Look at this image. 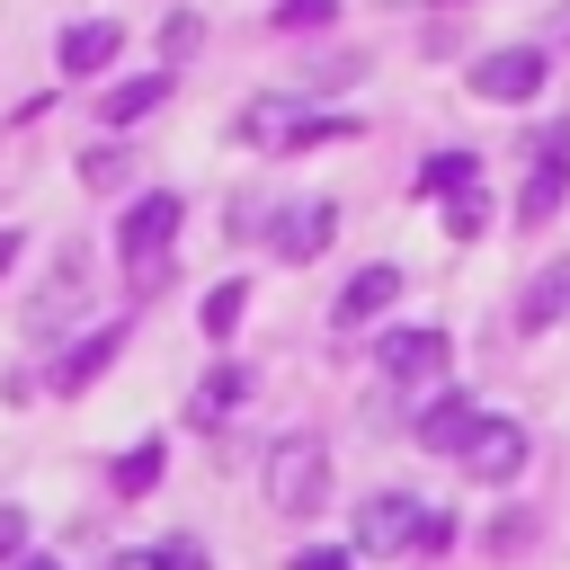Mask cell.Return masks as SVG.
Instances as JSON below:
<instances>
[{
    "instance_id": "cell-1",
    "label": "cell",
    "mask_w": 570,
    "mask_h": 570,
    "mask_svg": "<svg viewBox=\"0 0 570 570\" xmlns=\"http://www.w3.org/2000/svg\"><path fill=\"white\" fill-rule=\"evenodd\" d=\"M267 499H276L285 517L330 508V445H321L312 428H285V436L267 445Z\"/></svg>"
},
{
    "instance_id": "cell-2",
    "label": "cell",
    "mask_w": 570,
    "mask_h": 570,
    "mask_svg": "<svg viewBox=\"0 0 570 570\" xmlns=\"http://www.w3.org/2000/svg\"><path fill=\"white\" fill-rule=\"evenodd\" d=\"M419 525H428V499H410V490H374V499H356V534H347V561H356V552H365V561L419 552Z\"/></svg>"
},
{
    "instance_id": "cell-3",
    "label": "cell",
    "mask_w": 570,
    "mask_h": 570,
    "mask_svg": "<svg viewBox=\"0 0 570 570\" xmlns=\"http://www.w3.org/2000/svg\"><path fill=\"white\" fill-rule=\"evenodd\" d=\"M169 240H178V196L151 187V196L116 223V258H125L134 276H151V267H169Z\"/></svg>"
},
{
    "instance_id": "cell-4",
    "label": "cell",
    "mask_w": 570,
    "mask_h": 570,
    "mask_svg": "<svg viewBox=\"0 0 570 570\" xmlns=\"http://www.w3.org/2000/svg\"><path fill=\"white\" fill-rule=\"evenodd\" d=\"M543 80H552V62H543L534 45H499V53L472 62V98H490V107H525Z\"/></svg>"
},
{
    "instance_id": "cell-5",
    "label": "cell",
    "mask_w": 570,
    "mask_h": 570,
    "mask_svg": "<svg viewBox=\"0 0 570 570\" xmlns=\"http://www.w3.org/2000/svg\"><path fill=\"white\" fill-rule=\"evenodd\" d=\"M267 240H276V258H285V267H303V258H321V249L338 240V205H330V196H303V205H285V214H276V232H267Z\"/></svg>"
},
{
    "instance_id": "cell-6",
    "label": "cell",
    "mask_w": 570,
    "mask_h": 570,
    "mask_svg": "<svg viewBox=\"0 0 570 570\" xmlns=\"http://www.w3.org/2000/svg\"><path fill=\"white\" fill-rule=\"evenodd\" d=\"M463 472H472L481 490H508V481L525 472V428H517V419H481V436L463 445Z\"/></svg>"
},
{
    "instance_id": "cell-7",
    "label": "cell",
    "mask_w": 570,
    "mask_h": 570,
    "mask_svg": "<svg viewBox=\"0 0 570 570\" xmlns=\"http://www.w3.org/2000/svg\"><path fill=\"white\" fill-rule=\"evenodd\" d=\"M392 303H401V267H356V276L338 285L330 321H338V330H365V321H383Z\"/></svg>"
},
{
    "instance_id": "cell-8",
    "label": "cell",
    "mask_w": 570,
    "mask_h": 570,
    "mask_svg": "<svg viewBox=\"0 0 570 570\" xmlns=\"http://www.w3.org/2000/svg\"><path fill=\"white\" fill-rule=\"evenodd\" d=\"M445 356H454L445 330H392V338H383V374H392V383H436Z\"/></svg>"
},
{
    "instance_id": "cell-9",
    "label": "cell",
    "mask_w": 570,
    "mask_h": 570,
    "mask_svg": "<svg viewBox=\"0 0 570 570\" xmlns=\"http://www.w3.org/2000/svg\"><path fill=\"white\" fill-rule=\"evenodd\" d=\"M410 436H419L428 454H454V463H463V445L481 436V410H472L463 392H445V401H428V410H419V428H410Z\"/></svg>"
},
{
    "instance_id": "cell-10",
    "label": "cell",
    "mask_w": 570,
    "mask_h": 570,
    "mask_svg": "<svg viewBox=\"0 0 570 570\" xmlns=\"http://www.w3.org/2000/svg\"><path fill=\"white\" fill-rule=\"evenodd\" d=\"M116 53H125V27H116V18H80V27H62V45H53V62H62L71 80H80V71H107Z\"/></svg>"
},
{
    "instance_id": "cell-11",
    "label": "cell",
    "mask_w": 570,
    "mask_h": 570,
    "mask_svg": "<svg viewBox=\"0 0 570 570\" xmlns=\"http://www.w3.org/2000/svg\"><path fill=\"white\" fill-rule=\"evenodd\" d=\"M294 134H303V98H294V89H276V98H249V107H240V142L285 151Z\"/></svg>"
},
{
    "instance_id": "cell-12",
    "label": "cell",
    "mask_w": 570,
    "mask_h": 570,
    "mask_svg": "<svg viewBox=\"0 0 570 570\" xmlns=\"http://www.w3.org/2000/svg\"><path fill=\"white\" fill-rule=\"evenodd\" d=\"M116 347H125V330H89L80 347H62V356H53V392H80V383H98Z\"/></svg>"
},
{
    "instance_id": "cell-13",
    "label": "cell",
    "mask_w": 570,
    "mask_h": 570,
    "mask_svg": "<svg viewBox=\"0 0 570 570\" xmlns=\"http://www.w3.org/2000/svg\"><path fill=\"white\" fill-rule=\"evenodd\" d=\"M561 312H570V258H552V267H543V276L525 285V303H517V321H525V330H552Z\"/></svg>"
},
{
    "instance_id": "cell-14",
    "label": "cell",
    "mask_w": 570,
    "mask_h": 570,
    "mask_svg": "<svg viewBox=\"0 0 570 570\" xmlns=\"http://www.w3.org/2000/svg\"><path fill=\"white\" fill-rule=\"evenodd\" d=\"M160 98H169V71H142V80H116V89L98 98V116H107V125H134V116H151Z\"/></svg>"
},
{
    "instance_id": "cell-15",
    "label": "cell",
    "mask_w": 570,
    "mask_h": 570,
    "mask_svg": "<svg viewBox=\"0 0 570 570\" xmlns=\"http://www.w3.org/2000/svg\"><path fill=\"white\" fill-rule=\"evenodd\" d=\"M561 196H570V169H543V160H534V178H525V196H517V223H552Z\"/></svg>"
},
{
    "instance_id": "cell-16",
    "label": "cell",
    "mask_w": 570,
    "mask_h": 570,
    "mask_svg": "<svg viewBox=\"0 0 570 570\" xmlns=\"http://www.w3.org/2000/svg\"><path fill=\"white\" fill-rule=\"evenodd\" d=\"M463 187H472V151H436V160L419 169V196H445V205H454Z\"/></svg>"
},
{
    "instance_id": "cell-17",
    "label": "cell",
    "mask_w": 570,
    "mask_h": 570,
    "mask_svg": "<svg viewBox=\"0 0 570 570\" xmlns=\"http://www.w3.org/2000/svg\"><path fill=\"white\" fill-rule=\"evenodd\" d=\"M107 481H116V499H142V490L160 481V445H134V454H116V472H107Z\"/></svg>"
},
{
    "instance_id": "cell-18",
    "label": "cell",
    "mask_w": 570,
    "mask_h": 570,
    "mask_svg": "<svg viewBox=\"0 0 570 570\" xmlns=\"http://www.w3.org/2000/svg\"><path fill=\"white\" fill-rule=\"evenodd\" d=\"M232 401H240V374H232V365H223V374H214V383H196V401H187V419H196V428H214V419H223V410H232Z\"/></svg>"
},
{
    "instance_id": "cell-19",
    "label": "cell",
    "mask_w": 570,
    "mask_h": 570,
    "mask_svg": "<svg viewBox=\"0 0 570 570\" xmlns=\"http://www.w3.org/2000/svg\"><path fill=\"white\" fill-rule=\"evenodd\" d=\"M196 321H205V338H232V330H240V285H214V294L196 303Z\"/></svg>"
},
{
    "instance_id": "cell-20",
    "label": "cell",
    "mask_w": 570,
    "mask_h": 570,
    "mask_svg": "<svg viewBox=\"0 0 570 570\" xmlns=\"http://www.w3.org/2000/svg\"><path fill=\"white\" fill-rule=\"evenodd\" d=\"M125 169H134V151H125V142H98V151L80 160V178H89V187H125Z\"/></svg>"
},
{
    "instance_id": "cell-21",
    "label": "cell",
    "mask_w": 570,
    "mask_h": 570,
    "mask_svg": "<svg viewBox=\"0 0 570 570\" xmlns=\"http://www.w3.org/2000/svg\"><path fill=\"white\" fill-rule=\"evenodd\" d=\"M481 223H490V196H481V187H463V196L445 205V232H454V240H481Z\"/></svg>"
},
{
    "instance_id": "cell-22",
    "label": "cell",
    "mask_w": 570,
    "mask_h": 570,
    "mask_svg": "<svg viewBox=\"0 0 570 570\" xmlns=\"http://www.w3.org/2000/svg\"><path fill=\"white\" fill-rule=\"evenodd\" d=\"M338 0H276V27H330Z\"/></svg>"
},
{
    "instance_id": "cell-23",
    "label": "cell",
    "mask_w": 570,
    "mask_h": 570,
    "mask_svg": "<svg viewBox=\"0 0 570 570\" xmlns=\"http://www.w3.org/2000/svg\"><path fill=\"white\" fill-rule=\"evenodd\" d=\"M18 552H27V517H18V508H0V561H18Z\"/></svg>"
},
{
    "instance_id": "cell-24",
    "label": "cell",
    "mask_w": 570,
    "mask_h": 570,
    "mask_svg": "<svg viewBox=\"0 0 570 570\" xmlns=\"http://www.w3.org/2000/svg\"><path fill=\"white\" fill-rule=\"evenodd\" d=\"M445 543H454V517H436V508H428V525H419V552H445Z\"/></svg>"
},
{
    "instance_id": "cell-25",
    "label": "cell",
    "mask_w": 570,
    "mask_h": 570,
    "mask_svg": "<svg viewBox=\"0 0 570 570\" xmlns=\"http://www.w3.org/2000/svg\"><path fill=\"white\" fill-rule=\"evenodd\" d=\"M294 570H347V552L338 543H312V552H294Z\"/></svg>"
},
{
    "instance_id": "cell-26",
    "label": "cell",
    "mask_w": 570,
    "mask_h": 570,
    "mask_svg": "<svg viewBox=\"0 0 570 570\" xmlns=\"http://www.w3.org/2000/svg\"><path fill=\"white\" fill-rule=\"evenodd\" d=\"M107 570H169V561H160V552H116Z\"/></svg>"
},
{
    "instance_id": "cell-27",
    "label": "cell",
    "mask_w": 570,
    "mask_h": 570,
    "mask_svg": "<svg viewBox=\"0 0 570 570\" xmlns=\"http://www.w3.org/2000/svg\"><path fill=\"white\" fill-rule=\"evenodd\" d=\"M9 258H18V232H0V267H9Z\"/></svg>"
},
{
    "instance_id": "cell-28",
    "label": "cell",
    "mask_w": 570,
    "mask_h": 570,
    "mask_svg": "<svg viewBox=\"0 0 570 570\" xmlns=\"http://www.w3.org/2000/svg\"><path fill=\"white\" fill-rule=\"evenodd\" d=\"M18 570H53V561H18Z\"/></svg>"
}]
</instances>
